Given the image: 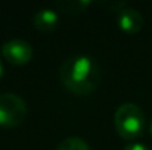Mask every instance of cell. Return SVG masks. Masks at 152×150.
<instances>
[{"label":"cell","instance_id":"6da1fadb","mask_svg":"<svg viewBox=\"0 0 152 150\" xmlns=\"http://www.w3.org/2000/svg\"><path fill=\"white\" fill-rule=\"evenodd\" d=\"M59 78L71 93L86 96L98 87L99 68L89 56H74L62 63Z\"/></svg>","mask_w":152,"mask_h":150},{"label":"cell","instance_id":"3957f363","mask_svg":"<svg viewBox=\"0 0 152 150\" xmlns=\"http://www.w3.org/2000/svg\"><path fill=\"white\" fill-rule=\"evenodd\" d=\"M27 116V104L13 93L0 94V125L16 127L24 122Z\"/></svg>","mask_w":152,"mask_h":150},{"label":"cell","instance_id":"9c48e42d","mask_svg":"<svg viewBox=\"0 0 152 150\" xmlns=\"http://www.w3.org/2000/svg\"><path fill=\"white\" fill-rule=\"evenodd\" d=\"M124 150H151L149 147H146L145 144H140V143H130L127 144Z\"/></svg>","mask_w":152,"mask_h":150},{"label":"cell","instance_id":"7a4b0ae2","mask_svg":"<svg viewBox=\"0 0 152 150\" xmlns=\"http://www.w3.org/2000/svg\"><path fill=\"white\" fill-rule=\"evenodd\" d=\"M115 128L117 133L126 138L133 140L143 133L145 113L134 103H124L115 110Z\"/></svg>","mask_w":152,"mask_h":150},{"label":"cell","instance_id":"8992f818","mask_svg":"<svg viewBox=\"0 0 152 150\" xmlns=\"http://www.w3.org/2000/svg\"><path fill=\"white\" fill-rule=\"evenodd\" d=\"M58 21H59V15L53 9H42L34 15V27L43 33L55 30Z\"/></svg>","mask_w":152,"mask_h":150},{"label":"cell","instance_id":"ba28073f","mask_svg":"<svg viewBox=\"0 0 152 150\" xmlns=\"http://www.w3.org/2000/svg\"><path fill=\"white\" fill-rule=\"evenodd\" d=\"M56 150H90V147L80 137H68L58 146Z\"/></svg>","mask_w":152,"mask_h":150},{"label":"cell","instance_id":"5b68a950","mask_svg":"<svg viewBox=\"0 0 152 150\" xmlns=\"http://www.w3.org/2000/svg\"><path fill=\"white\" fill-rule=\"evenodd\" d=\"M118 27L126 34H136L143 27V16L139 10L126 7L118 13Z\"/></svg>","mask_w":152,"mask_h":150},{"label":"cell","instance_id":"8fae6325","mask_svg":"<svg viewBox=\"0 0 152 150\" xmlns=\"http://www.w3.org/2000/svg\"><path fill=\"white\" fill-rule=\"evenodd\" d=\"M151 134H152V121H151Z\"/></svg>","mask_w":152,"mask_h":150},{"label":"cell","instance_id":"30bf717a","mask_svg":"<svg viewBox=\"0 0 152 150\" xmlns=\"http://www.w3.org/2000/svg\"><path fill=\"white\" fill-rule=\"evenodd\" d=\"M3 75V65H1V59H0V78Z\"/></svg>","mask_w":152,"mask_h":150},{"label":"cell","instance_id":"52a82bcc","mask_svg":"<svg viewBox=\"0 0 152 150\" xmlns=\"http://www.w3.org/2000/svg\"><path fill=\"white\" fill-rule=\"evenodd\" d=\"M90 6V1H84V0H68V1H58L56 7L64 12V13H80L83 10H86V7Z\"/></svg>","mask_w":152,"mask_h":150},{"label":"cell","instance_id":"277c9868","mask_svg":"<svg viewBox=\"0 0 152 150\" xmlns=\"http://www.w3.org/2000/svg\"><path fill=\"white\" fill-rule=\"evenodd\" d=\"M3 57L13 65H25L33 59V47L24 40H9L1 46Z\"/></svg>","mask_w":152,"mask_h":150}]
</instances>
